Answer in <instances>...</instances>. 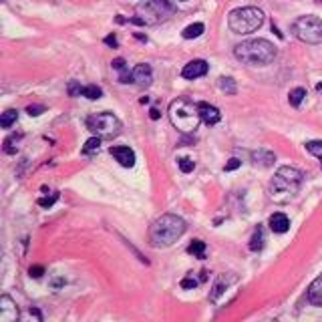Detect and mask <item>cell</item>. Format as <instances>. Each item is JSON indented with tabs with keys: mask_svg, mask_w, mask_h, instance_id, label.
<instances>
[{
	"mask_svg": "<svg viewBox=\"0 0 322 322\" xmlns=\"http://www.w3.org/2000/svg\"><path fill=\"white\" fill-rule=\"evenodd\" d=\"M143 8H147L149 10V14L151 16H155V23L161 18H167L171 12H174V4L169 2V0H149L147 2V6H143Z\"/></svg>",
	"mask_w": 322,
	"mask_h": 322,
	"instance_id": "obj_9",
	"label": "cell"
},
{
	"mask_svg": "<svg viewBox=\"0 0 322 322\" xmlns=\"http://www.w3.org/2000/svg\"><path fill=\"white\" fill-rule=\"evenodd\" d=\"M232 280H234V278H230V280H226V276H220V278H218L216 286H213V290H211V294H209V300H211V302H218L220 294H224V290L228 288V284H230Z\"/></svg>",
	"mask_w": 322,
	"mask_h": 322,
	"instance_id": "obj_18",
	"label": "cell"
},
{
	"mask_svg": "<svg viewBox=\"0 0 322 322\" xmlns=\"http://www.w3.org/2000/svg\"><path fill=\"white\" fill-rule=\"evenodd\" d=\"M306 296H308V302H310L312 306H322V274L310 284Z\"/></svg>",
	"mask_w": 322,
	"mask_h": 322,
	"instance_id": "obj_15",
	"label": "cell"
},
{
	"mask_svg": "<svg viewBox=\"0 0 322 322\" xmlns=\"http://www.w3.org/2000/svg\"><path fill=\"white\" fill-rule=\"evenodd\" d=\"M306 151L316 155L320 159V163H322V141H308L306 143Z\"/></svg>",
	"mask_w": 322,
	"mask_h": 322,
	"instance_id": "obj_27",
	"label": "cell"
},
{
	"mask_svg": "<svg viewBox=\"0 0 322 322\" xmlns=\"http://www.w3.org/2000/svg\"><path fill=\"white\" fill-rule=\"evenodd\" d=\"M264 248V228L258 226L252 234V240H250V250L252 252H260Z\"/></svg>",
	"mask_w": 322,
	"mask_h": 322,
	"instance_id": "obj_17",
	"label": "cell"
},
{
	"mask_svg": "<svg viewBox=\"0 0 322 322\" xmlns=\"http://www.w3.org/2000/svg\"><path fill=\"white\" fill-rule=\"evenodd\" d=\"M304 99H306V89H302V87H296L288 93V101L292 107H300Z\"/></svg>",
	"mask_w": 322,
	"mask_h": 322,
	"instance_id": "obj_19",
	"label": "cell"
},
{
	"mask_svg": "<svg viewBox=\"0 0 322 322\" xmlns=\"http://www.w3.org/2000/svg\"><path fill=\"white\" fill-rule=\"evenodd\" d=\"M169 121L177 131L181 133H193L198 129L202 115H200V105H196L189 99H176L169 105Z\"/></svg>",
	"mask_w": 322,
	"mask_h": 322,
	"instance_id": "obj_4",
	"label": "cell"
},
{
	"mask_svg": "<svg viewBox=\"0 0 322 322\" xmlns=\"http://www.w3.org/2000/svg\"><path fill=\"white\" fill-rule=\"evenodd\" d=\"M196 286H198V280L193 276H187L181 280V288H196Z\"/></svg>",
	"mask_w": 322,
	"mask_h": 322,
	"instance_id": "obj_32",
	"label": "cell"
},
{
	"mask_svg": "<svg viewBox=\"0 0 322 322\" xmlns=\"http://www.w3.org/2000/svg\"><path fill=\"white\" fill-rule=\"evenodd\" d=\"M111 64H113V69H117V71H127V62H125V59H115Z\"/></svg>",
	"mask_w": 322,
	"mask_h": 322,
	"instance_id": "obj_34",
	"label": "cell"
},
{
	"mask_svg": "<svg viewBox=\"0 0 322 322\" xmlns=\"http://www.w3.org/2000/svg\"><path fill=\"white\" fill-rule=\"evenodd\" d=\"M292 32L298 40L308 42V45H318V42H322V20L312 14L300 16L298 20H294Z\"/></svg>",
	"mask_w": 322,
	"mask_h": 322,
	"instance_id": "obj_6",
	"label": "cell"
},
{
	"mask_svg": "<svg viewBox=\"0 0 322 322\" xmlns=\"http://www.w3.org/2000/svg\"><path fill=\"white\" fill-rule=\"evenodd\" d=\"M252 161L260 167H270L276 161V155L268 149H258V151H252Z\"/></svg>",
	"mask_w": 322,
	"mask_h": 322,
	"instance_id": "obj_16",
	"label": "cell"
},
{
	"mask_svg": "<svg viewBox=\"0 0 322 322\" xmlns=\"http://www.w3.org/2000/svg\"><path fill=\"white\" fill-rule=\"evenodd\" d=\"M264 12L256 6H244V8H235L228 16V27L235 34H250L256 32L264 25Z\"/></svg>",
	"mask_w": 322,
	"mask_h": 322,
	"instance_id": "obj_5",
	"label": "cell"
},
{
	"mask_svg": "<svg viewBox=\"0 0 322 322\" xmlns=\"http://www.w3.org/2000/svg\"><path fill=\"white\" fill-rule=\"evenodd\" d=\"M204 30H205V27L202 25V23H196V25H189V27H185L183 29V38H198V36H202L204 34Z\"/></svg>",
	"mask_w": 322,
	"mask_h": 322,
	"instance_id": "obj_21",
	"label": "cell"
},
{
	"mask_svg": "<svg viewBox=\"0 0 322 322\" xmlns=\"http://www.w3.org/2000/svg\"><path fill=\"white\" fill-rule=\"evenodd\" d=\"M81 95L91 99V101H97V99L103 97V91H101V87H97V85H87V87H83Z\"/></svg>",
	"mask_w": 322,
	"mask_h": 322,
	"instance_id": "obj_23",
	"label": "cell"
},
{
	"mask_svg": "<svg viewBox=\"0 0 322 322\" xmlns=\"http://www.w3.org/2000/svg\"><path fill=\"white\" fill-rule=\"evenodd\" d=\"M187 252L193 254L196 258H205V242H202V240H193V242L189 244Z\"/></svg>",
	"mask_w": 322,
	"mask_h": 322,
	"instance_id": "obj_25",
	"label": "cell"
},
{
	"mask_svg": "<svg viewBox=\"0 0 322 322\" xmlns=\"http://www.w3.org/2000/svg\"><path fill=\"white\" fill-rule=\"evenodd\" d=\"M57 200H59V193L55 191V193H51L49 198H40V200H38V205H40V207H51Z\"/></svg>",
	"mask_w": 322,
	"mask_h": 322,
	"instance_id": "obj_29",
	"label": "cell"
},
{
	"mask_svg": "<svg viewBox=\"0 0 322 322\" xmlns=\"http://www.w3.org/2000/svg\"><path fill=\"white\" fill-rule=\"evenodd\" d=\"M109 151L119 161V165H123V167H133L135 165V151L133 149L123 147V145H115V147L109 149Z\"/></svg>",
	"mask_w": 322,
	"mask_h": 322,
	"instance_id": "obj_11",
	"label": "cell"
},
{
	"mask_svg": "<svg viewBox=\"0 0 322 322\" xmlns=\"http://www.w3.org/2000/svg\"><path fill=\"white\" fill-rule=\"evenodd\" d=\"M105 45H109V47H117L119 42H117V38H115V34H109V36H105Z\"/></svg>",
	"mask_w": 322,
	"mask_h": 322,
	"instance_id": "obj_36",
	"label": "cell"
},
{
	"mask_svg": "<svg viewBox=\"0 0 322 322\" xmlns=\"http://www.w3.org/2000/svg\"><path fill=\"white\" fill-rule=\"evenodd\" d=\"M193 167H196L193 159H189V157H181L179 159V169L183 171V174H189V171H193Z\"/></svg>",
	"mask_w": 322,
	"mask_h": 322,
	"instance_id": "obj_28",
	"label": "cell"
},
{
	"mask_svg": "<svg viewBox=\"0 0 322 322\" xmlns=\"http://www.w3.org/2000/svg\"><path fill=\"white\" fill-rule=\"evenodd\" d=\"M200 105V115H202V121L207 123V125H216L220 119H222V113L218 107H213L209 103H198Z\"/></svg>",
	"mask_w": 322,
	"mask_h": 322,
	"instance_id": "obj_13",
	"label": "cell"
},
{
	"mask_svg": "<svg viewBox=\"0 0 322 322\" xmlns=\"http://www.w3.org/2000/svg\"><path fill=\"white\" fill-rule=\"evenodd\" d=\"M87 129L91 133H95L97 137L101 139H113L121 133V121L109 113V111H105V113H97L93 117L87 119Z\"/></svg>",
	"mask_w": 322,
	"mask_h": 322,
	"instance_id": "obj_7",
	"label": "cell"
},
{
	"mask_svg": "<svg viewBox=\"0 0 322 322\" xmlns=\"http://www.w3.org/2000/svg\"><path fill=\"white\" fill-rule=\"evenodd\" d=\"M185 228L187 226L179 216L165 213V216L157 218L153 226L149 228V242H151L153 248H167L181 238L185 234Z\"/></svg>",
	"mask_w": 322,
	"mask_h": 322,
	"instance_id": "obj_2",
	"label": "cell"
},
{
	"mask_svg": "<svg viewBox=\"0 0 322 322\" xmlns=\"http://www.w3.org/2000/svg\"><path fill=\"white\" fill-rule=\"evenodd\" d=\"M29 272H30V276H32V278H40V276H42V272H45V268H42V266H30V270H29Z\"/></svg>",
	"mask_w": 322,
	"mask_h": 322,
	"instance_id": "obj_35",
	"label": "cell"
},
{
	"mask_svg": "<svg viewBox=\"0 0 322 322\" xmlns=\"http://www.w3.org/2000/svg\"><path fill=\"white\" fill-rule=\"evenodd\" d=\"M18 119V111L16 109H8L2 113V117H0V127L2 129H10Z\"/></svg>",
	"mask_w": 322,
	"mask_h": 322,
	"instance_id": "obj_20",
	"label": "cell"
},
{
	"mask_svg": "<svg viewBox=\"0 0 322 322\" xmlns=\"http://www.w3.org/2000/svg\"><path fill=\"white\" fill-rule=\"evenodd\" d=\"M218 87H220L226 95H235V91H238V89H235V81H234L232 77H222L220 83H218Z\"/></svg>",
	"mask_w": 322,
	"mask_h": 322,
	"instance_id": "obj_22",
	"label": "cell"
},
{
	"mask_svg": "<svg viewBox=\"0 0 322 322\" xmlns=\"http://www.w3.org/2000/svg\"><path fill=\"white\" fill-rule=\"evenodd\" d=\"M207 69H209V64H207L204 59H196V60H189L185 67H183L181 77L193 81V79H198V77H204V75L207 73Z\"/></svg>",
	"mask_w": 322,
	"mask_h": 322,
	"instance_id": "obj_10",
	"label": "cell"
},
{
	"mask_svg": "<svg viewBox=\"0 0 322 322\" xmlns=\"http://www.w3.org/2000/svg\"><path fill=\"white\" fill-rule=\"evenodd\" d=\"M240 165H242V161L234 157V159H230V161L226 163V167H224V169H226V171H234V169H238Z\"/></svg>",
	"mask_w": 322,
	"mask_h": 322,
	"instance_id": "obj_33",
	"label": "cell"
},
{
	"mask_svg": "<svg viewBox=\"0 0 322 322\" xmlns=\"http://www.w3.org/2000/svg\"><path fill=\"white\" fill-rule=\"evenodd\" d=\"M18 316H20V312H18L16 302L8 294H4L0 298V322H16Z\"/></svg>",
	"mask_w": 322,
	"mask_h": 322,
	"instance_id": "obj_8",
	"label": "cell"
},
{
	"mask_svg": "<svg viewBox=\"0 0 322 322\" xmlns=\"http://www.w3.org/2000/svg\"><path fill=\"white\" fill-rule=\"evenodd\" d=\"M268 224H270V230H272L274 234H284V232H288V228H290V220H288L286 213H282V211L272 213Z\"/></svg>",
	"mask_w": 322,
	"mask_h": 322,
	"instance_id": "obj_14",
	"label": "cell"
},
{
	"mask_svg": "<svg viewBox=\"0 0 322 322\" xmlns=\"http://www.w3.org/2000/svg\"><path fill=\"white\" fill-rule=\"evenodd\" d=\"M23 139V135H10V137H6L4 139V153H8V155H12V153H16V149H18V141Z\"/></svg>",
	"mask_w": 322,
	"mask_h": 322,
	"instance_id": "obj_24",
	"label": "cell"
},
{
	"mask_svg": "<svg viewBox=\"0 0 322 322\" xmlns=\"http://www.w3.org/2000/svg\"><path fill=\"white\" fill-rule=\"evenodd\" d=\"M234 57L242 60L244 64H254V67H264L276 59V47L266 38H252L235 45Z\"/></svg>",
	"mask_w": 322,
	"mask_h": 322,
	"instance_id": "obj_3",
	"label": "cell"
},
{
	"mask_svg": "<svg viewBox=\"0 0 322 322\" xmlns=\"http://www.w3.org/2000/svg\"><path fill=\"white\" fill-rule=\"evenodd\" d=\"M81 91H83V87L77 83V81H71V85H69V95L71 97H77V95H81Z\"/></svg>",
	"mask_w": 322,
	"mask_h": 322,
	"instance_id": "obj_31",
	"label": "cell"
},
{
	"mask_svg": "<svg viewBox=\"0 0 322 322\" xmlns=\"http://www.w3.org/2000/svg\"><path fill=\"white\" fill-rule=\"evenodd\" d=\"M42 111H45V107H42V105H29V107H27V113H29L30 117H36V115H40Z\"/></svg>",
	"mask_w": 322,
	"mask_h": 322,
	"instance_id": "obj_30",
	"label": "cell"
},
{
	"mask_svg": "<svg viewBox=\"0 0 322 322\" xmlns=\"http://www.w3.org/2000/svg\"><path fill=\"white\" fill-rule=\"evenodd\" d=\"M131 75H133V83L139 85V87H149V85H151V81H153V71H151V67H149V64H145V62L137 64Z\"/></svg>",
	"mask_w": 322,
	"mask_h": 322,
	"instance_id": "obj_12",
	"label": "cell"
},
{
	"mask_svg": "<svg viewBox=\"0 0 322 322\" xmlns=\"http://www.w3.org/2000/svg\"><path fill=\"white\" fill-rule=\"evenodd\" d=\"M99 147H101V137H91L87 143H85V147H83V153L85 155H89V153H95V151H99Z\"/></svg>",
	"mask_w": 322,
	"mask_h": 322,
	"instance_id": "obj_26",
	"label": "cell"
},
{
	"mask_svg": "<svg viewBox=\"0 0 322 322\" xmlns=\"http://www.w3.org/2000/svg\"><path fill=\"white\" fill-rule=\"evenodd\" d=\"M302 171L296 169V167H290V165H284L280 167L274 174L272 181H270V187H268V193H270V200L274 204H288L296 198V193L300 191V185H302Z\"/></svg>",
	"mask_w": 322,
	"mask_h": 322,
	"instance_id": "obj_1",
	"label": "cell"
},
{
	"mask_svg": "<svg viewBox=\"0 0 322 322\" xmlns=\"http://www.w3.org/2000/svg\"><path fill=\"white\" fill-rule=\"evenodd\" d=\"M149 113H151V119H159V111L157 109H151Z\"/></svg>",
	"mask_w": 322,
	"mask_h": 322,
	"instance_id": "obj_37",
	"label": "cell"
}]
</instances>
